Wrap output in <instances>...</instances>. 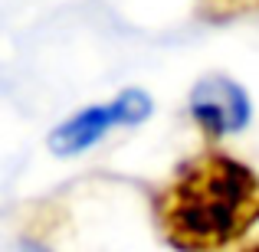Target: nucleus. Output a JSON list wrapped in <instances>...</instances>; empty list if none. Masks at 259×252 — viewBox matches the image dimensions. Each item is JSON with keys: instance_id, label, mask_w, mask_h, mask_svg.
Returning a JSON list of instances; mask_svg holds the SVG:
<instances>
[{"instance_id": "nucleus-2", "label": "nucleus", "mask_w": 259, "mask_h": 252, "mask_svg": "<svg viewBox=\"0 0 259 252\" xmlns=\"http://www.w3.org/2000/svg\"><path fill=\"white\" fill-rule=\"evenodd\" d=\"M151 115V98L141 88H125L118 98H112L108 105H92L82 108L79 115H72L69 121L56 128L50 134V151L56 158H72L82 154L95 141H102L112 128L121 125H141Z\"/></svg>"}, {"instance_id": "nucleus-5", "label": "nucleus", "mask_w": 259, "mask_h": 252, "mask_svg": "<svg viewBox=\"0 0 259 252\" xmlns=\"http://www.w3.org/2000/svg\"><path fill=\"white\" fill-rule=\"evenodd\" d=\"M243 252H259V242H256V246H249V249H243Z\"/></svg>"}, {"instance_id": "nucleus-3", "label": "nucleus", "mask_w": 259, "mask_h": 252, "mask_svg": "<svg viewBox=\"0 0 259 252\" xmlns=\"http://www.w3.org/2000/svg\"><path fill=\"white\" fill-rule=\"evenodd\" d=\"M190 115L207 138H227L246 128L249 98L233 79L207 76L190 88Z\"/></svg>"}, {"instance_id": "nucleus-1", "label": "nucleus", "mask_w": 259, "mask_h": 252, "mask_svg": "<svg viewBox=\"0 0 259 252\" xmlns=\"http://www.w3.org/2000/svg\"><path fill=\"white\" fill-rule=\"evenodd\" d=\"M154 220L177 252H220L259 223V174L240 158L203 151L158 190Z\"/></svg>"}, {"instance_id": "nucleus-4", "label": "nucleus", "mask_w": 259, "mask_h": 252, "mask_svg": "<svg viewBox=\"0 0 259 252\" xmlns=\"http://www.w3.org/2000/svg\"><path fill=\"white\" fill-rule=\"evenodd\" d=\"M197 13L210 23H230L259 13V0H197Z\"/></svg>"}]
</instances>
